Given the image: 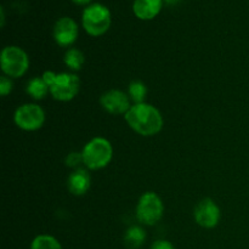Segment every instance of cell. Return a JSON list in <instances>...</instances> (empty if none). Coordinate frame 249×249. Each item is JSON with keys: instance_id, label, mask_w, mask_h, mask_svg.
I'll return each instance as SVG.
<instances>
[{"instance_id": "1", "label": "cell", "mask_w": 249, "mask_h": 249, "mask_svg": "<svg viewBox=\"0 0 249 249\" xmlns=\"http://www.w3.org/2000/svg\"><path fill=\"white\" fill-rule=\"evenodd\" d=\"M124 119L131 130L145 138L160 134L164 125V119L160 109L148 102L133 105Z\"/></svg>"}, {"instance_id": "2", "label": "cell", "mask_w": 249, "mask_h": 249, "mask_svg": "<svg viewBox=\"0 0 249 249\" xmlns=\"http://www.w3.org/2000/svg\"><path fill=\"white\" fill-rule=\"evenodd\" d=\"M82 156L83 163L88 170H101L112 162L113 146L108 139L95 136L85 143Z\"/></svg>"}, {"instance_id": "3", "label": "cell", "mask_w": 249, "mask_h": 249, "mask_svg": "<svg viewBox=\"0 0 249 249\" xmlns=\"http://www.w3.org/2000/svg\"><path fill=\"white\" fill-rule=\"evenodd\" d=\"M112 24V15L108 7L101 2H91L84 7L82 27L90 36H101L107 33Z\"/></svg>"}, {"instance_id": "4", "label": "cell", "mask_w": 249, "mask_h": 249, "mask_svg": "<svg viewBox=\"0 0 249 249\" xmlns=\"http://www.w3.org/2000/svg\"><path fill=\"white\" fill-rule=\"evenodd\" d=\"M29 61L28 53L26 50L17 45L5 46L0 53V67H1L2 74L11 79L21 78L28 72Z\"/></svg>"}, {"instance_id": "5", "label": "cell", "mask_w": 249, "mask_h": 249, "mask_svg": "<svg viewBox=\"0 0 249 249\" xmlns=\"http://www.w3.org/2000/svg\"><path fill=\"white\" fill-rule=\"evenodd\" d=\"M135 215L142 225L153 226L160 223L164 215V203L160 195L153 191L143 192L136 203Z\"/></svg>"}, {"instance_id": "6", "label": "cell", "mask_w": 249, "mask_h": 249, "mask_svg": "<svg viewBox=\"0 0 249 249\" xmlns=\"http://www.w3.org/2000/svg\"><path fill=\"white\" fill-rule=\"evenodd\" d=\"M46 113L40 105L27 102L17 107L14 112V122L17 128L24 131H36L43 128Z\"/></svg>"}, {"instance_id": "7", "label": "cell", "mask_w": 249, "mask_h": 249, "mask_svg": "<svg viewBox=\"0 0 249 249\" xmlns=\"http://www.w3.org/2000/svg\"><path fill=\"white\" fill-rule=\"evenodd\" d=\"M80 90V79L73 72H61L55 83L50 87V95L53 100L61 102L72 101Z\"/></svg>"}, {"instance_id": "8", "label": "cell", "mask_w": 249, "mask_h": 249, "mask_svg": "<svg viewBox=\"0 0 249 249\" xmlns=\"http://www.w3.org/2000/svg\"><path fill=\"white\" fill-rule=\"evenodd\" d=\"M194 218L197 225L203 229H214L221 220V209L214 199L203 198L194 209Z\"/></svg>"}, {"instance_id": "9", "label": "cell", "mask_w": 249, "mask_h": 249, "mask_svg": "<svg viewBox=\"0 0 249 249\" xmlns=\"http://www.w3.org/2000/svg\"><path fill=\"white\" fill-rule=\"evenodd\" d=\"M100 105L107 113L112 116H125L133 106L128 92L119 89H109L100 96Z\"/></svg>"}, {"instance_id": "10", "label": "cell", "mask_w": 249, "mask_h": 249, "mask_svg": "<svg viewBox=\"0 0 249 249\" xmlns=\"http://www.w3.org/2000/svg\"><path fill=\"white\" fill-rule=\"evenodd\" d=\"M53 40L62 48H70L77 41L79 36V26L72 17H61L53 24Z\"/></svg>"}, {"instance_id": "11", "label": "cell", "mask_w": 249, "mask_h": 249, "mask_svg": "<svg viewBox=\"0 0 249 249\" xmlns=\"http://www.w3.org/2000/svg\"><path fill=\"white\" fill-rule=\"evenodd\" d=\"M91 186V177L85 168L74 169L67 178V189L73 196H84Z\"/></svg>"}, {"instance_id": "12", "label": "cell", "mask_w": 249, "mask_h": 249, "mask_svg": "<svg viewBox=\"0 0 249 249\" xmlns=\"http://www.w3.org/2000/svg\"><path fill=\"white\" fill-rule=\"evenodd\" d=\"M163 0H134L133 12L141 21H151L162 11Z\"/></svg>"}, {"instance_id": "13", "label": "cell", "mask_w": 249, "mask_h": 249, "mask_svg": "<svg viewBox=\"0 0 249 249\" xmlns=\"http://www.w3.org/2000/svg\"><path fill=\"white\" fill-rule=\"evenodd\" d=\"M146 237H147V235H146V231L142 226L133 225L126 229L123 240L129 249H139L142 247Z\"/></svg>"}, {"instance_id": "14", "label": "cell", "mask_w": 249, "mask_h": 249, "mask_svg": "<svg viewBox=\"0 0 249 249\" xmlns=\"http://www.w3.org/2000/svg\"><path fill=\"white\" fill-rule=\"evenodd\" d=\"M26 92L29 97H32L36 101H40L44 100L48 94H50V88L46 85L43 78L40 77H33L27 82L26 84Z\"/></svg>"}, {"instance_id": "15", "label": "cell", "mask_w": 249, "mask_h": 249, "mask_svg": "<svg viewBox=\"0 0 249 249\" xmlns=\"http://www.w3.org/2000/svg\"><path fill=\"white\" fill-rule=\"evenodd\" d=\"M63 62L66 67L73 73L78 72L83 68L85 63V55L78 48H70L63 55Z\"/></svg>"}, {"instance_id": "16", "label": "cell", "mask_w": 249, "mask_h": 249, "mask_svg": "<svg viewBox=\"0 0 249 249\" xmlns=\"http://www.w3.org/2000/svg\"><path fill=\"white\" fill-rule=\"evenodd\" d=\"M29 249H63L60 241L48 233H40L32 240Z\"/></svg>"}, {"instance_id": "17", "label": "cell", "mask_w": 249, "mask_h": 249, "mask_svg": "<svg viewBox=\"0 0 249 249\" xmlns=\"http://www.w3.org/2000/svg\"><path fill=\"white\" fill-rule=\"evenodd\" d=\"M128 95L130 97L133 105L135 104H142L146 102V97H147V87L141 80H133L129 83L128 85Z\"/></svg>"}, {"instance_id": "18", "label": "cell", "mask_w": 249, "mask_h": 249, "mask_svg": "<svg viewBox=\"0 0 249 249\" xmlns=\"http://www.w3.org/2000/svg\"><path fill=\"white\" fill-rule=\"evenodd\" d=\"M65 164L67 165V167L73 168V170L80 168V164H84V163H83L82 151H80V152L73 151V152L68 153L65 158Z\"/></svg>"}, {"instance_id": "19", "label": "cell", "mask_w": 249, "mask_h": 249, "mask_svg": "<svg viewBox=\"0 0 249 249\" xmlns=\"http://www.w3.org/2000/svg\"><path fill=\"white\" fill-rule=\"evenodd\" d=\"M12 89H14V82H12V79L2 74L0 77V95L2 97H6L7 95L11 94Z\"/></svg>"}, {"instance_id": "20", "label": "cell", "mask_w": 249, "mask_h": 249, "mask_svg": "<svg viewBox=\"0 0 249 249\" xmlns=\"http://www.w3.org/2000/svg\"><path fill=\"white\" fill-rule=\"evenodd\" d=\"M151 249H177V248H175V246L173 245L170 241L160 238V240H156L155 242L151 245Z\"/></svg>"}, {"instance_id": "21", "label": "cell", "mask_w": 249, "mask_h": 249, "mask_svg": "<svg viewBox=\"0 0 249 249\" xmlns=\"http://www.w3.org/2000/svg\"><path fill=\"white\" fill-rule=\"evenodd\" d=\"M57 74H58V73L53 72V71H45V72H44L43 74H41V78H43L44 82L46 83V85H48V87L50 88L51 85H53V83H55L56 78H57Z\"/></svg>"}, {"instance_id": "22", "label": "cell", "mask_w": 249, "mask_h": 249, "mask_svg": "<svg viewBox=\"0 0 249 249\" xmlns=\"http://www.w3.org/2000/svg\"><path fill=\"white\" fill-rule=\"evenodd\" d=\"M72 2L78 6H88L91 4V0H72Z\"/></svg>"}, {"instance_id": "23", "label": "cell", "mask_w": 249, "mask_h": 249, "mask_svg": "<svg viewBox=\"0 0 249 249\" xmlns=\"http://www.w3.org/2000/svg\"><path fill=\"white\" fill-rule=\"evenodd\" d=\"M0 17H1V21H0V24H1V27L5 26V11H4V7L1 6V9H0Z\"/></svg>"}, {"instance_id": "24", "label": "cell", "mask_w": 249, "mask_h": 249, "mask_svg": "<svg viewBox=\"0 0 249 249\" xmlns=\"http://www.w3.org/2000/svg\"><path fill=\"white\" fill-rule=\"evenodd\" d=\"M163 1L168 5H175V4H178V2L181 1V0H163Z\"/></svg>"}]
</instances>
